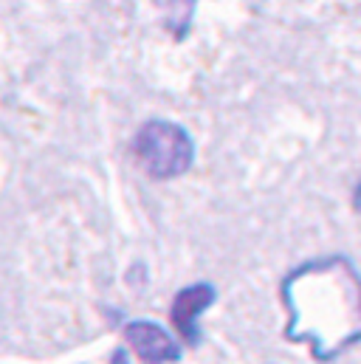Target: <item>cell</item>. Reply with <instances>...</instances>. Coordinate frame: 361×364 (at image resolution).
I'll list each match as a JSON object with an SVG mask.
<instances>
[{"mask_svg": "<svg viewBox=\"0 0 361 364\" xmlns=\"http://www.w3.org/2000/svg\"><path fill=\"white\" fill-rule=\"evenodd\" d=\"M133 153H136L139 167L150 178H176L189 170L195 147L183 127L173 122L153 119L141 124V130L136 133Z\"/></svg>", "mask_w": 361, "mask_h": 364, "instance_id": "1", "label": "cell"}, {"mask_svg": "<svg viewBox=\"0 0 361 364\" xmlns=\"http://www.w3.org/2000/svg\"><path fill=\"white\" fill-rule=\"evenodd\" d=\"M124 339L133 348V353L141 356L144 362H176L180 356L173 336H167V331L158 328L156 322H144L141 319V322L124 325Z\"/></svg>", "mask_w": 361, "mask_h": 364, "instance_id": "2", "label": "cell"}, {"mask_svg": "<svg viewBox=\"0 0 361 364\" xmlns=\"http://www.w3.org/2000/svg\"><path fill=\"white\" fill-rule=\"evenodd\" d=\"M215 302V288L212 285H192V288H183L176 302H173V319L178 325V331L195 345L198 342V316L200 311H206L209 305Z\"/></svg>", "mask_w": 361, "mask_h": 364, "instance_id": "3", "label": "cell"}, {"mask_svg": "<svg viewBox=\"0 0 361 364\" xmlns=\"http://www.w3.org/2000/svg\"><path fill=\"white\" fill-rule=\"evenodd\" d=\"M356 206H359V212H361V183H359V189H356Z\"/></svg>", "mask_w": 361, "mask_h": 364, "instance_id": "4", "label": "cell"}]
</instances>
